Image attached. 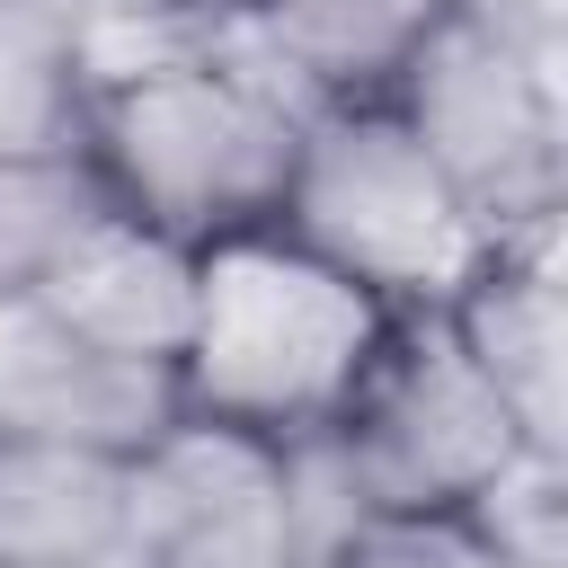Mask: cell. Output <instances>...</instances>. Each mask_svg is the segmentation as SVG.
<instances>
[{"mask_svg":"<svg viewBox=\"0 0 568 568\" xmlns=\"http://www.w3.org/2000/svg\"><path fill=\"white\" fill-rule=\"evenodd\" d=\"M390 320L399 311H382L355 275H337L275 222L231 231L195 248V320L178 346V399L186 417L248 426L266 444L311 435L346 408Z\"/></svg>","mask_w":568,"mask_h":568,"instance_id":"cell-1","label":"cell"},{"mask_svg":"<svg viewBox=\"0 0 568 568\" xmlns=\"http://www.w3.org/2000/svg\"><path fill=\"white\" fill-rule=\"evenodd\" d=\"M302 115L311 106L275 80V62L257 44H240L213 62H169V71L89 89L80 142L133 222H151L186 248H213L231 231L275 222Z\"/></svg>","mask_w":568,"mask_h":568,"instance_id":"cell-2","label":"cell"},{"mask_svg":"<svg viewBox=\"0 0 568 568\" xmlns=\"http://www.w3.org/2000/svg\"><path fill=\"white\" fill-rule=\"evenodd\" d=\"M390 106L488 240L559 231V0H462L390 80Z\"/></svg>","mask_w":568,"mask_h":568,"instance_id":"cell-3","label":"cell"},{"mask_svg":"<svg viewBox=\"0 0 568 568\" xmlns=\"http://www.w3.org/2000/svg\"><path fill=\"white\" fill-rule=\"evenodd\" d=\"M275 231L355 275L382 311H444L497 248L390 98H328L302 115Z\"/></svg>","mask_w":568,"mask_h":568,"instance_id":"cell-4","label":"cell"},{"mask_svg":"<svg viewBox=\"0 0 568 568\" xmlns=\"http://www.w3.org/2000/svg\"><path fill=\"white\" fill-rule=\"evenodd\" d=\"M373 515H462L506 462H524V426L470 364L444 311H399L346 408L328 417Z\"/></svg>","mask_w":568,"mask_h":568,"instance_id":"cell-5","label":"cell"},{"mask_svg":"<svg viewBox=\"0 0 568 568\" xmlns=\"http://www.w3.org/2000/svg\"><path fill=\"white\" fill-rule=\"evenodd\" d=\"M124 568H293L275 444L248 426L178 417L151 453H133Z\"/></svg>","mask_w":568,"mask_h":568,"instance_id":"cell-6","label":"cell"},{"mask_svg":"<svg viewBox=\"0 0 568 568\" xmlns=\"http://www.w3.org/2000/svg\"><path fill=\"white\" fill-rule=\"evenodd\" d=\"M178 417H186L178 364L89 346V337H71V328L44 320V311L0 302V435L133 462V453H151Z\"/></svg>","mask_w":568,"mask_h":568,"instance_id":"cell-7","label":"cell"},{"mask_svg":"<svg viewBox=\"0 0 568 568\" xmlns=\"http://www.w3.org/2000/svg\"><path fill=\"white\" fill-rule=\"evenodd\" d=\"M453 337L506 399L532 453L568 462V320H559V231L541 240H497L470 284L444 302Z\"/></svg>","mask_w":568,"mask_h":568,"instance_id":"cell-8","label":"cell"},{"mask_svg":"<svg viewBox=\"0 0 568 568\" xmlns=\"http://www.w3.org/2000/svg\"><path fill=\"white\" fill-rule=\"evenodd\" d=\"M27 311L62 320L71 337L89 346H115V355H151V364H178L186 346V320H195V248L133 222V213H106L36 293Z\"/></svg>","mask_w":568,"mask_h":568,"instance_id":"cell-9","label":"cell"},{"mask_svg":"<svg viewBox=\"0 0 568 568\" xmlns=\"http://www.w3.org/2000/svg\"><path fill=\"white\" fill-rule=\"evenodd\" d=\"M462 0H240L248 44L275 62V80L302 106L328 98H390L408 53L453 18Z\"/></svg>","mask_w":568,"mask_h":568,"instance_id":"cell-10","label":"cell"},{"mask_svg":"<svg viewBox=\"0 0 568 568\" xmlns=\"http://www.w3.org/2000/svg\"><path fill=\"white\" fill-rule=\"evenodd\" d=\"M133 462L0 435V568H124Z\"/></svg>","mask_w":568,"mask_h":568,"instance_id":"cell-11","label":"cell"},{"mask_svg":"<svg viewBox=\"0 0 568 568\" xmlns=\"http://www.w3.org/2000/svg\"><path fill=\"white\" fill-rule=\"evenodd\" d=\"M115 204L106 169L89 160V142L62 151H0V302H27Z\"/></svg>","mask_w":568,"mask_h":568,"instance_id":"cell-12","label":"cell"},{"mask_svg":"<svg viewBox=\"0 0 568 568\" xmlns=\"http://www.w3.org/2000/svg\"><path fill=\"white\" fill-rule=\"evenodd\" d=\"M89 124V89L53 9H0V151H62Z\"/></svg>","mask_w":568,"mask_h":568,"instance_id":"cell-13","label":"cell"},{"mask_svg":"<svg viewBox=\"0 0 568 568\" xmlns=\"http://www.w3.org/2000/svg\"><path fill=\"white\" fill-rule=\"evenodd\" d=\"M470 524H479V541L506 559V568H559V515H568V462L559 453H524V462H506L470 506H462Z\"/></svg>","mask_w":568,"mask_h":568,"instance_id":"cell-14","label":"cell"},{"mask_svg":"<svg viewBox=\"0 0 568 568\" xmlns=\"http://www.w3.org/2000/svg\"><path fill=\"white\" fill-rule=\"evenodd\" d=\"M328 568H506L470 515H364Z\"/></svg>","mask_w":568,"mask_h":568,"instance_id":"cell-15","label":"cell"},{"mask_svg":"<svg viewBox=\"0 0 568 568\" xmlns=\"http://www.w3.org/2000/svg\"><path fill=\"white\" fill-rule=\"evenodd\" d=\"M0 9H71V0H0Z\"/></svg>","mask_w":568,"mask_h":568,"instance_id":"cell-16","label":"cell"}]
</instances>
